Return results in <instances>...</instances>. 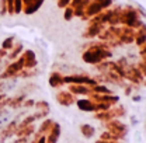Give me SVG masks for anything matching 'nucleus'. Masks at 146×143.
Returning a JSON list of instances; mask_svg holds the SVG:
<instances>
[{"label":"nucleus","mask_w":146,"mask_h":143,"mask_svg":"<svg viewBox=\"0 0 146 143\" xmlns=\"http://www.w3.org/2000/svg\"><path fill=\"white\" fill-rule=\"evenodd\" d=\"M106 56H110V52L100 51V49H91L83 55V59L89 63H97V62H101Z\"/></svg>","instance_id":"obj_2"},{"label":"nucleus","mask_w":146,"mask_h":143,"mask_svg":"<svg viewBox=\"0 0 146 143\" xmlns=\"http://www.w3.org/2000/svg\"><path fill=\"white\" fill-rule=\"evenodd\" d=\"M96 143H121V142H118V140H97Z\"/></svg>","instance_id":"obj_14"},{"label":"nucleus","mask_w":146,"mask_h":143,"mask_svg":"<svg viewBox=\"0 0 146 143\" xmlns=\"http://www.w3.org/2000/svg\"><path fill=\"white\" fill-rule=\"evenodd\" d=\"M35 143H46V136H39V138H36Z\"/></svg>","instance_id":"obj_13"},{"label":"nucleus","mask_w":146,"mask_h":143,"mask_svg":"<svg viewBox=\"0 0 146 143\" xmlns=\"http://www.w3.org/2000/svg\"><path fill=\"white\" fill-rule=\"evenodd\" d=\"M52 125H54V122H52L51 119H46L42 125L39 126V129H38V132H36V135H35V139L36 138H39V136H44L45 133H48V132L51 130Z\"/></svg>","instance_id":"obj_6"},{"label":"nucleus","mask_w":146,"mask_h":143,"mask_svg":"<svg viewBox=\"0 0 146 143\" xmlns=\"http://www.w3.org/2000/svg\"><path fill=\"white\" fill-rule=\"evenodd\" d=\"M77 107L80 108L82 111H87V112H93V111H97V105L93 104L89 100H79L77 101Z\"/></svg>","instance_id":"obj_4"},{"label":"nucleus","mask_w":146,"mask_h":143,"mask_svg":"<svg viewBox=\"0 0 146 143\" xmlns=\"http://www.w3.org/2000/svg\"><path fill=\"white\" fill-rule=\"evenodd\" d=\"M70 91H72V93H74V94H83V95L89 94V89H87V87H84L83 84L70 86Z\"/></svg>","instance_id":"obj_9"},{"label":"nucleus","mask_w":146,"mask_h":143,"mask_svg":"<svg viewBox=\"0 0 146 143\" xmlns=\"http://www.w3.org/2000/svg\"><path fill=\"white\" fill-rule=\"evenodd\" d=\"M107 128H108L107 130L112 135L114 140H118V142L121 139H124L128 133V126L125 124H122V122H119V121H117V119L108 121L107 122Z\"/></svg>","instance_id":"obj_1"},{"label":"nucleus","mask_w":146,"mask_h":143,"mask_svg":"<svg viewBox=\"0 0 146 143\" xmlns=\"http://www.w3.org/2000/svg\"><path fill=\"white\" fill-rule=\"evenodd\" d=\"M23 62L27 65V68H33V66H35V55L33 54L31 51H27L25 55H24V59H23Z\"/></svg>","instance_id":"obj_8"},{"label":"nucleus","mask_w":146,"mask_h":143,"mask_svg":"<svg viewBox=\"0 0 146 143\" xmlns=\"http://www.w3.org/2000/svg\"><path fill=\"white\" fill-rule=\"evenodd\" d=\"M133 101H141V97H138V95H135V97H133Z\"/></svg>","instance_id":"obj_16"},{"label":"nucleus","mask_w":146,"mask_h":143,"mask_svg":"<svg viewBox=\"0 0 146 143\" xmlns=\"http://www.w3.org/2000/svg\"><path fill=\"white\" fill-rule=\"evenodd\" d=\"M28 142H30L28 138H18V139H16V140H13L11 143H28Z\"/></svg>","instance_id":"obj_12"},{"label":"nucleus","mask_w":146,"mask_h":143,"mask_svg":"<svg viewBox=\"0 0 146 143\" xmlns=\"http://www.w3.org/2000/svg\"><path fill=\"white\" fill-rule=\"evenodd\" d=\"M56 98H58V101H59L62 105H65V107H69L73 101H74L72 94H69V93H59Z\"/></svg>","instance_id":"obj_5"},{"label":"nucleus","mask_w":146,"mask_h":143,"mask_svg":"<svg viewBox=\"0 0 146 143\" xmlns=\"http://www.w3.org/2000/svg\"><path fill=\"white\" fill-rule=\"evenodd\" d=\"M59 136H60V125L56 124V122H54V125H52V128H51V130L48 132L46 143H58Z\"/></svg>","instance_id":"obj_3"},{"label":"nucleus","mask_w":146,"mask_h":143,"mask_svg":"<svg viewBox=\"0 0 146 143\" xmlns=\"http://www.w3.org/2000/svg\"><path fill=\"white\" fill-rule=\"evenodd\" d=\"M13 46V38H9L6 42H3V49H10Z\"/></svg>","instance_id":"obj_11"},{"label":"nucleus","mask_w":146,"mask_h":143,"mask_svg":"<svg viewBox=\"0 0 146 143\" xmlns=\"http://www.w3.org/2000/svg\"><path fill=\"white\" fill-rule=\"evenodd\" d=\"M80 132H82V135H83L86 139H91V138L94 136V133H96V128L89 125V124H84V125L80 126Z\"/></svg>","instance_id":"obj_7"},{"label":"nucleus","mask_w":146,"mask_h":143,"mask_svg":"<svg viewBox=\"0 0 146 143\" xmlns=\"http://www.w3.org/2000/svg\"><path fill=\"white\" fill-rule=\"evenodd\" d=\"M49 81H51V86H52V87H56V86H59V84H62V81H63V79H62V77H60L59 74H56V73H55L54 76L51 77V80H49Z\"/></svg>","instance_id":"obj_10"},{"label":"nucleus","mask_w":146,"mask_h":143,"mask_svg":"<svg viewBox=\"0 0 146 143\" xmlns=\"http://www.w3.org/2000/svg\"><path fill=\"white\" fill-rule=\"evenodd\" d=\"M33 104H34V103H33V101L30 100V101H27V103H25L24 105H25V107H33Z\"/></svg>","instance_id":"obj_15"}]
</instances>
